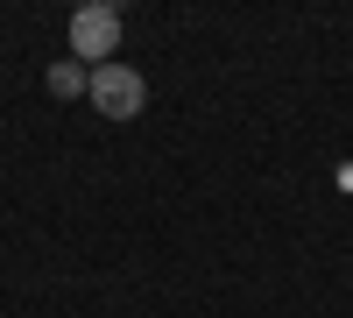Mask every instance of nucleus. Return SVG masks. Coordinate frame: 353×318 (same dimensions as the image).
<instances>
[{
	"mask_svg": "<svg viewBox=\"0 0 353 318\" xmlns=\"http://www.w3.org/2000/svg\"><path fill=\"white\" fill-rule=\"evenodd\" d=\"M113 57H121V8H113V0H85L71 14V64L99 71Z\"/></svg>",
	"mask_w": 353,
	"mask_h": 318,
	"instance_id": "1",
	"label": "nucleus"
},
{
	"mask_svg": "<svg viewBox=\"0 0 353 318\" xmlns=\"http://www.w3.org/2000/svg\"><path fill=\"white\" fill-rule=\"evenodd\" d=\"M85 99H92L106 121H134V113L149 106V85H141V71H134V64H121V57H113V64H99V71H92V92H85Z\"/></svg>",
	"mask_w": 353,
	"mask_h": 318,
	"instance_id": "2",
	"label": "nucleus"
},
{
	"mask_svg": "<svg viewBox=\"0 0 353 318\" xmlns=\"http://www.w3.org/2000/svg\"><path fill=\"white\" fill-rule=\"evenodd\" d=\"M50 92H57V99H85V92H92V71L64 57V64H50Z\"/></svg>",
	"mask_w": 353,
	"mask_h": 318,
	"instance_id": "3",
	"label": "nucleus"
}]
</instances>
